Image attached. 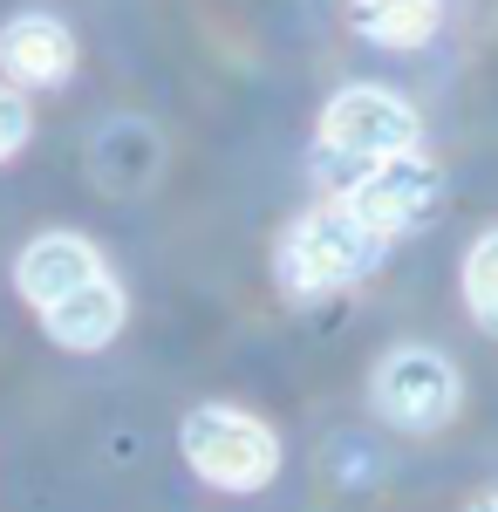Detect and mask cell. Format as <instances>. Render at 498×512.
<instances>
[{
	"instance_id": "cell-3",
	"label": "cell",
	"mask_w": 498,
	"mask_h": 512,
	"mask_svg": "<svg viewBox=\"0 0 498 512\" xmlns=\"http://www.w3.org/2000/svg\"><path fill=\"white\" fill-rule=\"evenodd\" d=\"M417 137H423V123L396 89L355 82V89H342L328 103V117H321V158L348 164L362 178L369 164H389V158H403V151H417Z\"/></svg>"
},
{
	"instance_id": "cell-1",
	"label": "cell",
	"mask_w": 498,
	"mask_h": 512,
	"mask_svg": "<svg viewBox=\"0 0 498 512\" xmlns=\"http://www.w3.org/2000/svg\"><path fill=\"white\" fill-rule=\"evenodd\" d=\"M383 246L389 239L348 198H335V205H314L307 219H294V233L280 246V280L294 294H335V287L369 274L383 260Z\"/></svg>"
},
{
	"instance_id": "cell-7",
	"label": "cell",
	"mask_w": 498,
	"mask_h": 512,
	"mask_svg": "<svg viewBox=\"0 0 498 512\" xmlns=\"http://www.w3.org/2000/svg\"><path fill=\"white\" fill-rule=\"evenodd\" d=\"M41 328H48L62 349H76V355L110 349L116 335H123V287H116L110 274L82 280L76 294H62L55 308H41Z\"/></svg>"
},
{
	"instance_id": "cell-8",
	"label": "cell",
	"mask_w": 498,
	"mask_h": 512,
	"mask_svg": "<svg viewBox=\"0 0 498 512\" xmlns=\"http://www.w3.org/2000/svg\"><path fill=\"white\" fill-rule=\"evenodd\" d=\"M0 69L14 82H28V89H48V82H62L76 69V41L55 14H14L0 28Z\"/></svg>"
},
{
	"instance_id": "cell-11",
	"label": "cell",
	"mask_w": 498,
	"mask_h": 512,
	"mask_svg": "<svg viewBox=\"0 0 498 512\" xmlns=\"http://www.w3.org/2000/svg\"><path fill=\"white\" fill-rule=\"evenodd\" d=\"M21 144H28V103L14 89H0V164L14 158Z\"/></svg>"
},
{
	"instance_id": "cell-9",
	"label": "cell",
	"mask_w": 498,
	"mask_h": 512,
	"mask_svg": "<svg viewBox=\"0 0 498 512\" xmlns=\"http://www.w3.org/2000/svg\"><path fill=\"white\" fill-rule=\"evenodd\" d=\"M437 14H444L437 0H355L348 7V21L383 48H423L437 35Z\"/></svg>"
},
{
	"instance_id": "cell-2",
	"label": "cell",
	"mask_w": 498,
	"mask_h": 512,
	"mask_svg": "<svg viewBox=\"0 0 498 512\" xmlns=\"http://www.w3.org/2000/svg\"><path fill=\"white\" fill-rule=\"evenodd\" d=\"M178 444H185L192 472L219 492H260L280 472V437L260 417L232 410V403H198L185 417V431H178Z\"/></svg>"
},
{
	"instance_id": "cell-12",
	"label": "cell",
	"mask_w": 498,
	"mask_h": 512,
	"mask_svg": "<svg viewBox=\"0 0 498 512\" xmlns=\"http://www.w3.org/2000/svg\"><path fill=\"white\" fill-rule=\"evenodd\" d=\"M471 512H498V492H485V499H478V506H471Z\"/></svg>"
},
{
	"instance_id": "cell-5",
	"label": "cell",
	"mask_w": 498,
	"mask_h": 512,
	"mask_svg": "<svg viewBox=\"0 0 498 512\" xmlns=\"http://www.w3.org/2000/svg\"><path fill=\"white\" fill-rule=\"evenodd\" d=\"M342 198L383 239H396V233H410V226H423V219H430V205H437V171H430L417 151H403V158L369 164L362 178H348Z\"/></svg>"
},
{
	"instance_id": "cell-6",
	"label": "cell",
	"mask_w": 498,
	"mask_h": 512,
	"mask_svg": "<svg viewBox=\"0 0 498 512\" xmlns=\"http://www.w3.org/2000/svg\"><path fill=\"white\" fill-rule=\"evenodd\" d=\"M96 274H103V253L82 233H41V239H28V253L14 267V287H21V301L41 315V308H55L62 294H76L82 280H96Z\"/></svg>"
},
{
	"instance_id": "cell-10",
	"label": "cell",
	"mask_w": 498,
	"mask_h": 512,
	"mask_svg": "<svg viewBox=\"0 0 498 512\" xmlns=\"http://www.w3.org/2000/svg\"><path fill=\"white\" fill-rule=\"evenodd\" d=\"M464 308L485 335H498V233H485L464 253Z\"/></svg>"
},
{
	"instance_id": "cell-4",
	"label": "cell",
	"mask_w": 498,
	"mask_h": 512,
	"mask_svg": "<svg viewBox=\"0 0 498 512\" xmlns=\"http://www.w3.org/2000/svg\"><path fill=\"white\" fill-rule=\"evenodd\" d=\"M369 403H376V417H389L396 431H444L464 403V383H458V369H451L444 349H417L410 342V349L383 355V369L369 383Z\"/></svg>"
}]
</instances>
